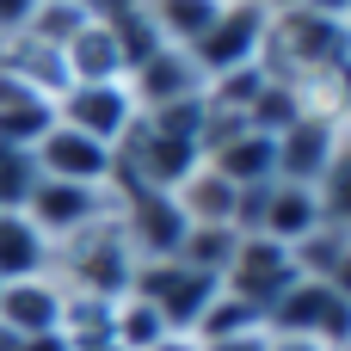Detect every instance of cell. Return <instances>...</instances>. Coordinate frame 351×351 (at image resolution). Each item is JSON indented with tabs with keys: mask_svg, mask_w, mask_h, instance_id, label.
I'll return each instance as SVG.
<instances>
[{
	"mask_svg": "<svg viewBox=\"0 0 351 351\" xmlns=\"http://www.w3.org/2000/svg\"><path fill=\"white\" fill-rule=\"evenodd\" d=\"M290 265H296V278H321V284H346V265H351V228L346 222H321V228H308L296 247H290Z\"/></svg>",
	"mask_w": 351,
	"mask_h": 351,
	"instance_id": "e0dca14e",
	"label": "cell"
},
{
	"mask_svg": "<svg viewBox=\"0 0 351 351\" xmlns=\"http://www.w3.org/2000/svg\"><path fill=\"white\" fill-rule=\"evenodd\" d=\"M222 0H142V19L154 25V37L167 49H191L210 25H216Z\"/></svg>",
	"mask_w": 351,
	"mask_h": 351,
	"instance_id": "ac0fdd59",
	"label": "cell"
},
{
	"mask_svg": "<svg viewBox=\"0 0 351 351\" xmlns=\"http://www.w3.org/2000/svg\"><path fill=\"white\" fill-rule=\"evenodd\" d=\"M327 222V204H321V191L315 185H290V179H271L265 185V197H259V216H253V234H265V241H278V247H296L308 228H321ZM339 222V216H333Z\"/></svg>",
	"mask_w": 351,
	"mask_h": 351,
	"instance_id": "7c38bea8",
	"label": "cell"
},
{
	"mask_svg": "<svg viewBox=\"0 0 351 351\" xmlns=\"http://www.w3.org/2000/svg\"><path fill=\"white\" fill-rule=\"evenodd\" d=\"M62 74L68 86H93V80H123L130 62H123V43L105 19H86L68 43H62Z\"/></svg>",
	"mask_w": 351,
	"mask_h": 351,
	"instance_id": "5bb4252c",
	"label": "cell"
},
{
	"mask_svg": "<svg viewBox=\"0 0 351 351\" xmlns=\"http://www.w3.org/2000/svg\"><path fill=\"white\" fill-rule=\"evenodd\" d=\"M265 351H333L321 339H296V333H265Z\"/></svg>",
	"mask_w": 351,
	"mask_h": 351,
	"instance_id": "4316f807",
	"label": "cell"
},
{
	"mask_svg": "<svg viewBox=\"0 0 351 351\" xmlns=\"http://www.w3.org/2000/svg\"><path fill=\"white\" fill-rule=\"evenodd\" d=\"M0 351H19V333H12L6 321H0Z\"/></svg>",
	"mask_w": 351,
	"mask_h": 351,
	"instance_id": "f546056e",
	"label": "cell"
},
{
	"mask_svg": "<svg viewBox=\"0 0 351 351\" xmlns=\"http://www.w3.org/2000/svg\"><path fill=\"white\" fill-rule=\"evenodd\" d=\"M31 167H37V179H68V185H111V167H117V154H111L105 142H93V136L68 130V123H49V136L31 148Z\"/></svg>",
	"mask_w": 351,
	"mask_h": 351,
	"instance_id": "8fae6325",
	"label": "cell"
},
{
	"mask_svg": "<svg viewBox=\"0 0 351 351\" xmlns=\"http://www.w3.org/2000/svg\"><path fill=\"white\" fill-rule=\"evenodd\" d=\"M216 290H222V278H210L185 259H136V278H130V296H142L167 321V333H191Z\"/></svg>",
	"mask_w": 351,
	"mask_h": 351,
	"instance_id": "3957f363",
	"label": "cell"
},
{
	"mask_svg": "<svg viewBox=\"0 0 351 351\" xmlns=\"http://www.w3.org/2000/svg\"><path fill=\"white\" fill-rule=\"evenodd\" d=\"M265 6L259 0H222V12H216V25L185 49L191 62H197V74L204 80H216V74H228V68H247V62H259V49H265Z\"/></svg>",
	"mask_w": 351,
	"mask_h": 351,
	"instance_id": "8992f818",
	"label": "cell"
},
{
	"mask_svg": "<svg viewBox=\"0 0 351 351\" xmlns=\"http://www.w3.org/2000/svg\"><path fill=\"white\" fill-rule=\"evenodd\" d=\"M62 284L49 278V271H37V278H12V284H0V321L19 333V339H31V333H56L62 327Z\"/></svg>",
	"mask_w": 351,
	"mask_h": 351,
	"instance_id": "9a60e30c",
	"label": "cell"
},
{
	"mask_svg": "<svg viewBox=\"0 0 351 351\" xmlns=\"http://www.w3.org/2000/svg\"><path fill=\"white\" fill-rule=\"evenodd\" d=\"M31 6H37V0H0V37H19L25 19H31Z\"/></svg>",
	"mask_w": 351,
	"mask_h": 351,
	"instance_id": "d4e9b609",
	"label": "cell"
},
{
	"mask_svg": "<svg viewBox=\"0 0 351 351\" xmlns=\"http://www.w3.org/2000/svg\"><path fill=\"white\" fill-rule=\"evenodd\" d=\"M117 228L136 259H173L191 222L179 216L173 191H117Z\"/></svg>",
	"mask_w": 351,
	"mask_h": 351,
	"instance_id": "30bf717a",
	"label": "cell"
},
{
	"mask_svg": "<svg viewBox=\"0 0 351 351\" xmlns=\"http://www.w3.org/2000/svg\"><path fill=\"white\" fill-rule=\"evenodd\" d=\"M259 6H265V12H278V6H302V0H259Z\"/></svg>",
	"mask_w": 351,
	"mask_h": 351,
	"instance_id": "4dcf8cb0",
	"label": "cell"
},
{
	"mask_svg": "<svg viewBox=\"0 0 351 351\" xmlns=\"http://www.w3.org/2000/svg\"><path fill=\"white\" fill-rule=\"evenodd\" d=\"M86 19H93V6H86V0H37L19 37H31V43H43V49H62Z\"/></svg>",
	"mask_w": 351,
	"mask_h": 351,
	"instance_id": "603a6c76",
	"label": "cell"
},
{
	"mask_svg": "<svg viewBox=\"0 0 351 351\" xmlns=\"http://www.w3.org/2000/svg\"><path fill=\"white\" fill-rule=\"evenodd\" d=\"M111 210H117V191H111V185L37 179V185H31V197H25V216H31V228H37L49 247H62L68 234H80V228H93V222H105Z\"/></svg>",
	"mask_w": 351,
	"mask_h": 351,
	"instance_id": "5b68a950",
	"label": "cell"
},
{
	"mask_svg": "<svg viewBox=\"0 0 351 351\" xmlns=\"http://www.w3.org/2000/svg\"><path fill=\"white\" fill-rule=\"evenodd\" d=\"M241 333H265V315L253 308V302H241V296H228V290H216L210 296V308L197 315V327L185 333V339H241Z\"/></svg>",
	"mask_w": 351,
	"mask_h": 351,
	"instance_id": "44dd1931",
	"label": "cell"
},
{
	"mask_svg": "<svg viewBox=\"0 0 351 351\" xmlns=\"http://www.w3.org/2000/svg\"><path fill=\"white\" fill-rule=\"evenodd\" d=\"M271 142H278V179H290V185H321L346 160V130H339V117H321V111H302Z\"/></svg>",
	"mask_w": 351,
	"mask_h": 351,
	"instance_id": "9c48e42d",
	"label": "cell"
},
{
	"mask_svg": "<svg viewBox=\"0 0 351 351\" xmlns=\"http://www.w3.org/2000/svg\"><path fill=\"white\" fill-rule=\"evenodd\" d=\"M302 6H315V12H333V19H346L351 0H302Z\"/></svg>",
	"mask_w": 351,
	"mask_h": 351,
	"instance_id": "f1b7e54d",
	"label": "cell"
},
{
	"mask_svg": "<svg viewBox=\"0 0 351 351\" xmlns=\"http://www.w3.org/2000/svg\"><path fill=\"white\" fill-rule=\"evenodd\" d=\"M265 333H296V339H321V346L346 351V339H351V296H346V284L296 278V284L265 308Z\"/></svg>",
	"mask_w": 351,
	"mask_h": 351,
	"instance_id": "277c9868",
	"label": "cell"
},
{
	"mask_svg": "<svg viewBox=\"0 0 351 351\" xmlns=\"http://www.w3.org/2000/svg\"><path fill=\"white\" fill-rule=\"evenodd\" d=\"M19 351H74V346H68L62 327H56V333H31V339H19Z\"/></svg>",
	"mask_w": 351,
	"mask_h": 351,
	"instance_id": "83f0119b",
	"label": "cell"
},
{
	"mask_svg": "<svg viewBox=\"0 0 351 351\" xmlns=\"http://www.w3.org/2000/svg\"><path fill=\"white\" fill-rule=\"evenodd\" d=\"M259 68L271 80L308 86V80H339L346 68V19L315 12V6H278L265 19V49Z\"/></svg>",
	"mask_w": 351,
	"mask_h": 351,
	"instance_id": "6da1fadb",
	"label": "cell"
},
{
	"mask_svg": "<svg viewBox=\"0 0 351 351\" xmlns=\"http://www.w3.org/2000/svg\"><path fill=\"white\" fill-rule=\"evenodd\" d=\"M31 185H37V167H31V154H19V148H0V210H25Z\"/></svg>",
	"mask_w": 351,
	"mask_h": 351,
	"instance_id": "cb8c5ba5",
	"label": "cell"
},
{
	"mask_svg": "<svg viewBox=\"0 0 351 351\" xmlns=\"http://www.w3.org/2000/svg\"><path fill=\"white\" fill-rule=\"evenodd\" d=\"M160 339H173L167 321H160L142 296H117V308H111V346L117 351H154Z\"/></svg>",
	"mask_w": 351,
	"mask_h": 351,
	"instance_id": "7402d4cb",
	"label": "cell"
},
{
	"mask_svg": "<svg viewBox=\"0 0 351 351\" xmlns=\"http://www.w3.org/2000/svg\"><path fill=\"white\" fill-rule=\"evenodd\" d=\"M49 123H56V99H43V93H19V99L0 105V148L31 154V148L49 136Z\"/></svg>",
	"mask_w": 351,
	"mask_h": 351,
	"instance_id": "ffe728a7",
	"label": "cell"
},
{
	"mask_svg": "<svg viewBox=\"0 0 351 351\" xmlns=\"http://www.w3.org/2000/svg\"><path fill=\"white\" fill-rule=\"evenodd\" d=\"M136 117H142V105H136V93H130L123 80L62 86V99H56V123H68V130H80V136H93V142H105L111 154H117V142L136 130Z\"/></svg>",
	"mask_w": 351,
	"mask_h": 351,
	"instance_id": "52a82bcc",
	"label": "cell"
},
{
	"mask_svg": "<svg viewBox=\"0 0 351 351\" xmlns=\"http://www.w3.org/2000/svg\"><path fill=\"white\" fill-rule=\"evenodd\" d=\"M197 346V339H191ZM197 351H265V333H241V339H204Z\"/></svg>",
	"mask_w": 351,
	"mask_h": 351,
	"instance_id": "484cf974",
	"label": "cell"
},
{
	"mask_svg": "<svg viewBox=\"0 0 351 351\" xmlns=\"http://www.w3.org/2000/svg\"><path fill=\"white\" fill-rule=\"evenodd\" d=\"M93 351H117V346H93Z\"/></svg>",
	"mask_w": 351,
	"mask_h": 351,
	"instance_id": "1f68e13d",
	"label": "cell"
},
{
	"mask_svg": "<svg viewBox=\"0 0 351 351\" xmlns=\"http://www.w3.org/2000/svg\"><path fill=\"white\" fill-rule=\"evenodd\" d=\"M290 284H296L290 247H278V241H265V234H241V241H234V253H228V265H222V290H228V296H241V302H253V308L265 315Z\"/></svg>",
	"mask_w": 351,
	"mask_h": 351,
	"instance_id": "ba28073f",
	"label": "cell"
},
{
	"mask_svg": "<svg viewBox=\"0 0 351 351\" xmlns=\"http://www.w3.org/2000/svg\"><path fill=\"white\" fill-rule=\"evenodd\" d=\"M173 204H179V216L191 222V228H234V204H241V191L216 173V167H191L179 185H173Z\"/></svg>",
	"mask_w": 351,
	"mask_h": 351,
	"instance_id": "2e32d148",
	"label": "cell"
},
{
	"mask_svg": "<svg viewBox=\"0 0 351 351\" xmlns=\"http://www.w3.org/2000/svg\"><path fill=\"white\" fill-rule=\"evenodd\" d=\"M123 86L136 93V105L142 111H154V105H173V99H197L204 93V74H197V62L185 56V49H154V56H142L130 74H123Z\"/></svg>",
	"mask_w": 351,
	"mask_h": 351,
	"instance_id": "4fadbf2b",
	"label": "cell"
},
{
	"mask_svg": "<svg viewBox=\"0 0 351 351\" xmlns=\"http://www.w3.org/2000/svg\"><path fill=\"white\" fill-rule=\"evenodd\" d=\"M49 271V241L31 228L25 210H0V284Z\"/></svg>",
	"mask_w": 351,
	"mask_h": 351,
	"instance_id": "d6986e66",
	"label": "cell"
},
{
	"mask_svg": "<svg viewBox=\"0 0 351 351\" xmlns=\"http://www.w3.org/2000/svg\"><path fill=\"white\" fill-rule=\"evenodd\" d=\"M49 278L62 290H80V296H130V278H136V253L117 228V210L80 234H68L62 247H49Z\"/></svg>",
	"mask_w": 351,
	"mask_h": 351,
	"instance_id": "7a4b0ae2",
	"label": "cell"
}]
</instances>
